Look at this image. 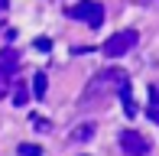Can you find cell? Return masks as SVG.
Segmentation results:
<instances>
[{
    "mask_svg": "<svg viewBox=\"0 0 159 156\" xmlns=\"http://www.w3.org/2000/svg\"><path fill=\"white\" fill-rule=\"evenodd\" d=\"M120 150L124 156H149V140L140 130H120Z\"/></svg>",
    "mask_w": 159,
    "mask_h": 156,
    "instance_id": "5",
    "label": "cell"
},
{
    "mask_svg": "<svg viewBox=\"0 0 159 156\" xmlns=\"http://www.w3.org/2000/svg\"><path fill=\"white\" fill-rule=\"evenodd\" d=\"M136 3H143V7H159V0H136Z\"/></svg>",
    "mask_w": 159,
    "mask_h": 156,
    "instance_id": "13",
    "label": "cell"
},
{
    "mask_svg": "<svg viewBox=\"0 0 159 156\" xmlns=\"http://www.w3.org/2000/svg\"><path fill=\"white\" fill-rule=\"evenodd\" d=\"M20 156H42V146H33V143H20Z\"/></svg>",
    "mask_w": 159,
    "mask_h": 156,
    "instance_id": "10",
    "label": "cell"
},
{
    "mask_svg": "<svg viewBox=\"0 0 159 156\" xmlns=\"http://www.w3.org/2000/svg\"><path fill=\"white\" fill-rule=\"evenodd\" d=\"M65 13H68L71 20H81V23L91 26V30H98V26L104 23V7H101L98 0H78V3H71Z\"/></svg>",
    "mask_w": 159,
    "mask_h": 156,
    "instance_id": "2",
    "label": "cell"
},
{
    "mask_svg": "<svg viewBox=\"0 0 159 156\" xmlns=\"http://www.w3.org/2000/svg\"><path fill=\"white\" fill-rule=\"evenodd\" d=\"M36 49H39V52H49V49H52V39H49V36H39V39H36Z\"/></svg>",
    "mask_w": 159,
    "mask_h": 156,
    "instance_id": "11",
    "label": "cell"
},
{
    "mask_svg": "<svg viewBox=\"0 0 159 156\" xmlns=\"http://www.w3.org/2000/svg\"><path fill=\"white\" fill-rule=\"evenodd\" d=\"M91 137H94V124H78L71 133V140H91Z\"/></svg>",
    "mask_w": 159,
    "mask_h": 156,
    "instance_id": "8",
    "label": "cell"
},
{
    "mask_svg": "<svg viewBox=\"0 0 159 156\" xmlns=\"http://www.w3.org/2000/svg\"><path fill=\"white\" fill-rule=\"evenodd\" d=\"M136 39H140V33H136V30H120V33H114V36L101 46V52L111 55V59H120V55H127L130 49L136 46Z\"/></svg>",
    "mask_w": 159,
    "mask_h": 156,
    "instance_id": "4",
    "label": "cell"
},
{
    "mask_svg": "<svg viewBox=\"0 0 159 156\" xmlns=\"http://www.w3.org/2000/svg\"><path fill=\"white\" fill-rule=\"evenodd\" d=\"M149 101H153V104H149V117L159 124V108H156V104H159V91L156 88H149Z\"/></svg>",
    "mask_w": 159,
    "mask_h": 156,
    "instance_id": "9",
    "label": "cell"
},
{
    "mask_svg": "<svg viewBox=\"0 0 159 156\" xmlns=\"http://www.w3.org/2000/svg\"><path fill=\"white\" fill-rule=\"evenodd\" d=\"M46 91H49L46 72H36V75H33V94H36V101H42V98H46Z\"/></svg>",
    "mask_w": 159,
    "mask_h": 156,
    "instance_id": "6",
    "label": "cell"
},
{
    "mask_svg": "<svg viewBox=\"0 0 159 156\" xmlns=\"http://www.w3.org/2000/svg\"><path fill=\"white\" fill-rule=\"evenodd\" d=\"M16 68H20V52L13 46H7L0 52V98L10 94V85L16 81Z\"/></svg>",
    "mask_w": 159,
    "mask_h": 156,
    "instance_id": "3",
    "label": "cell"
},
{
    "mask_svg": "<svg viewBox=\"0 0 159 156\" xmlns=\"http://www.w3.org/2000/svg\"><path fill=\"white\" fill-rule=\"evenodd\" d=\"M13 104H16V108H23V104H26V85L20 81V78L13 81Z\"/></svg>",
    "mask_w": 159,
    "mask_h": 156,
    "instance_id": "7",
    "label": "cell"
},
{
    "mask_svg": "<svg viewBox=\"0 0 159 156\" xmlns=\"http://www.w3.org/2000/svg\"><path fill=\"white\" fill-rule=\"evenodd\" d=\"M33 127H39V130L46 133V130H49V120H46V117H36V114H33Z\"/></svg>",
    "mask_w": 159,
    "mask_h": 156,
    "instance_id": "12",
    "label": "cell"
},
{
    "mask_svg": "<svg viewBox=\"0 0 159 156\" xmlns=\"http://www.w3.org/2000/svg\"><path fill=\"white\" fill-rule=\"evenodd\" d=\"M127 72L124 68H104V72H98L94 78L88 81V88L81 91V108L88 111V108H107V101H111L114 94H117V88L127 81Z\"/></svg>",
    "mask_w": 159,
    "mask_h": 156,
    "instance_id": "1",
    "label": "cell"
}]
</instances>
